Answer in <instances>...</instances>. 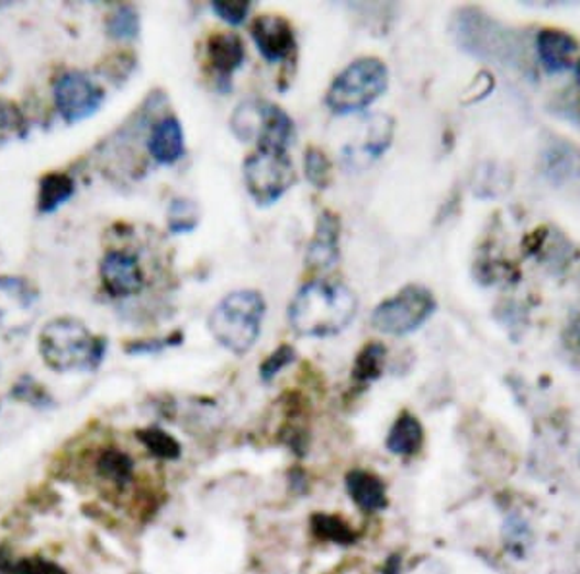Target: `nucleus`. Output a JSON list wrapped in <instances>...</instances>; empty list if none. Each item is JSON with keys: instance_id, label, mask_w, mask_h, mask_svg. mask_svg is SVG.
<instances>
[{"instance_id": "12", "label": "nucleus", "mask_w": 580, "mask_h": 574, "mask_svg": "<svg viewBox=\"0 0 580 574\" xmlns=\"http://www.w3.org/2000/svg\"><path fill=\"white\" fill-rule=\"evenodd\" d=\"M341 218L333 211H323L315 223L314 236L308 244L306 263L312 269H331L338 259Z\"/></svg>"}, {"instance_id": "32", "label": "nucleus", "mask_w": 580, "mask_h": 574, "mask_svg": "<svg viewBox=\"0 0 580 574\" xmlns=\"http://www.w3.org/2000/svg\"><path fill=\"white\" fill-rule=\"evenodd\" d=\"M401 566H403V561H401V555H391L387 559L386 565L381 569V574H401Z\"/></svg>"}, {"instance_id": "21", "label": "nucleus", "mask_w": 580, "mask_h": 574, "mask_svg": "<svg viewBox=\"0 0 580 574\" xmlns=\"http://www.w3.org/2000/svg\"><path fill=\"white\" fill-rule=\"evenodd\" d=\"M387 348L381 342H368L362 350L356 354L355 365H353V380L360 385L379 380L386 365Z\"/></svg>"}, {"instance_id": "10", "label": "nucleus", "mask_w": 580, "mask_h": 574, "mask_svg": "<svg viewBox=\"0 0 580 574\" xmlns=\"http://www.w3.org/2000/svg\"><path fill=\"white\" fill-rule=\"evenodd\" d=\"M101 283L113 299H130L144 289L145 279L142 266L134 254L129 251H107L99 266Z\"/></svg>"}, {"instance_id": "31", "label": "nucleus", "mask_w": 580, "mask_h": 574, "mask_svg": "<svg viewBox=\"0 0 580 574\" xmlns=\"http://www.w3.org/2000/svg\"><path fill=\"white\" fill-rule=\"evenodd\" d=\"M289 482L290 487H292L294 492H299V494H302V492L306 489V476H304V472H302V470H294V472H290Z\"/></svg>"}, {"instance_id": "29", "label": "nucleus", "mask_w": 580, "mask_h": 574, "mask_svg": "<svg viewBox=\"0 0 580 574\" xmlns=\"http://www.w3.org/2000/svg\"><path fill=\"white\" fill-rule=\"evenodd\" d=\"M182 340H185V333L175 331L169 337H163V339L134 340L126 347V352L129 354H157L165 348L182 345Z\"/></svg>"}, {"instance_id": "4", "label": "nucleus", "mask_w": 580, "mask_h": 574, "mask_svg": "<svg viewBox=\"0 0 580 574\" xmlns=\"http://www.w3.org/2000/svg\"><path fill=\"white\" fill-rule=\"evenodd\" d=\"M389 86L386 63L376 57L358 58L331 81L325 105L338 116L360 113L376 103Z\"/></svg>"}, {"instance_id": "8", "label": "nucleus", "mask_w": 580, "mask_h": 574, "mask_svg": "<svg viewBox=\"0 0 580 574\" xmlns=\"http://www.w3.org/2000/svg\"><path fill=\"white\" fill-rule=\"evenodd\" d=\"M55 106L63 121L68 124H78L101 109L105 101V93L89 78L88 74L80 70L66 72L55 81Z\"/></svg>"}, {"instance_id": "23", "label": "nucleus", "mask_w": 580, "mask_h": 574, "mask_svg": "<svg viewBox=\"0 0 580 574\" xmlns=\"http://www.w3.org/2000/svg\"><path fill=\"white\" fill-rule=\"evenodd\" d=\"M200 225V211L198 205L186 200L175 198L169 205V230L172 235H188Z\"/></svg>"}, {"instance_id": "7", "label": "nucleus", "mask_w": 580, "mask_h": 574, "mask_svg": "<svg viewBox=\"0 0 580 574\" xmlns=\"http://www.w3.org/2000/svg\"><path fill=\"white\" fill-rule=\"evenodd\" d=\"M244 182L254 202L271 205L297 184V172L287 151L258 149L244 161Z\"/></svg>"}, {"instance_id": "28", "label": "nucleus", "mask_w": 580, "mask_h": 574, "mask_svg": "<svg viewBox=\"0 0 580 574\" xmlns=\"http://www.w3.org/2000/svg\"><path fill=\"white\" fill-rule=\"evenodd\" d=\"M211 9L226 24L241 25L250 14L252 4L246 0H213Z\"/></svg>"}, {"instance_id": "25", "label": "nucleus", "mask_w": 580, "mask_h": 574, "mask_svg": "<svg viewBox=\"0 0 580 574\" xmlns=\"http://www.w3.org/2000/svg\"><path fill=\"white\" fill-rule=\"evenodd\" d=\"M107 33L113 40H136L137 33H140V16H137L136 10L129 4L114 10L107 20Z\"/></svg>"}, {"instance_id": "2", "label": "nucleus", "mask_w": 580, "mask_h": 574, "mask_svg": "<svg viewBox=\"0 0 580 574\" xmlns=\"http://www.w3.org/2000/svg\"><path fill=\"white\" fill-rule=\"evenodd\" d=\"M40 352L55 372H93L107 352L105 337H97L74 317L48 322L40 335Z\"/></svg>"}, {"instance_id": "18", "label": "nucleus", "mask_w": 580, "mask_h": 574, "mask_svg": "<svg viewBox=\"0 0 580 574\" xmlns=\"http://www.w3.org/2000/svg\"><path fill=\"white\" fill-rule=\"evenodd\" d=\"M76 192V182L66 172H48L40 182L37 210L43 215H51L60 210Z\"/></svg>"}, {"instance_id": "17", "label": "nucleus", "mask_w": 580, "mask_h": 574, "mask_svg": "<svg viewBox=\"0 0 580 574\" xmlns=\"http://www.w3.org/2000/svg\"><path fill=\"white\" fill-rule=\"evenodd\" d=\"M424 446V428L419 418L411 413L397 416L395 424L389 429L387 451L397 457H412Z\"/></svg>"}, {"instance_id": "19", "label": "nucleus", "mask_w": 580, "mask_h": 574, "mask_svg": "<svg viewBox=\"0 0 580 574\" xmlns=\"http://www.w3.org/2000/svg\"><path fill=\"white\" fill-rule=\"evenodd\" d=\"M312 534L322 542L335 543V545H355L358 542V532L348 525L345 518L327 513H315L310 518Z\"/></svg>"}, {"instance_id": "9", "label": "nucleus", "mask_w": 580, "mask_h": 574, "mask_svg": "<svg viewBox=\"0 0 580 574\" xmlns=\"http://www.w3.org/2000/svg\"><path fill=\"white\" fill-rule=\"evenodd\" d=\"M358 126L360 132L356 142H348L343 147V162L350 170H362L379 159L391 146L395 134V122L387 114H370L358 122Z\"/></svg>"}, {"instance_id": "33", "label": "nucleus", "mask_w": 580, "mask_h": 574, "mask_svg": "<svg viewBox=\"0 0 580 574\" xmlns=\"http://www.w3.org/2000/svg\"><path fill=\"white\" fill-rule=\"evenodd\" d=\"M572 70H575V78H577V83H579L580 88V58L575 63V66H572Z\"/></svg>"}, {"instance_id": "11", "label": "nucleus", "mask_w": 580, "mask_h": 574, "mask_svg": "<svg viewBox=\"0 0 580 574\" xmlns=\"http://www.w3.org/2000/svg\"><path fill=\"white\" fill-rule=\"evenodd\" d=\"M250 35L267 63L289 60L297 49L294 30L287 18L274 14L256 18L250 27Z\"/></svg>"}, {"instance_id": "1", "label": "nucleus", "mask_w": 580, "mask_h": 574, "mask_svg": "<svg viewBox=\"0 0 580 574\" xmlns=\"http://www.w3.org/2000/svg\"><path fill=\"white\" fill-rule=\"evenodd\" d=\"M358 312V299L347 284L312 281L289 304V324L300 337L325 339L345 331Z\"/></svg>"}, {"instance_id": "30", "label": "nucleus", "mask_w": 580, "mask_h": 574, "mask_svg": "<svg viewBox=\"0 0 580 574\" xmlns=\"http://www.w3.org/2000/svg\"><path fill=\"white\" fill-rule=\"evenodd\" d=\"M10 571L12 574H68L58 563L45 558L20 559Z\"/></svg>"}, {"instance_id": "27", "label": "nucleus", "mask_w": 580, "mask_h": 574, "mask_svg": "<svg viewBox=\"0 0 580 574\" xmlns=\"http://www.w3.org/2000/svg\"><path fill=\"white\" fill-rule=\"evenodd\" d=\"M297 360V350L290 345H281L279 348H275L274 352L261 362L259 365V378L261 381H274L279 373L287 368V365L292 364Z\"/></svg>"}, {"instance_id": "16", "label": "nucleus", "mask_w": 580, "mask_h": 574, "mask_svg": "<svg viewBox=\"0 0 580 574\" xmlns=\"http://www.w3.org/2000/svg\"><path fill=\"white\" fill-rule=\"evenodd\" d=\"M149 154L159 165H175L185 155V130L177 116H167L155 124L147 142Z\"/></svg>"}, {"instance_id": "13", "label": "nucleus", "mask_w": 580, "mask_h": 574, "mask_svg": "<svg viewBox=\"0 0 580 574\" xmlns=\"http://www.w3.org/2000/svg\"><path fill=\"white\" fill-rule=\"evenodd\" d=\"M536 53L546 72L564 74L575 66L579 43L561 30H542L536 35Z\"/></svg>"}, {"instance_id": "22", "label": "nucleus", "mask_w": 580, "mask_h": 574, "mask_svg": "<svg viewBox=\"0 0 580 574\" xmlns=\"http://www.w3.org/2000/svg\"><path fill=\"white\" fill-rule=\"evenodd\" d=\"M137 439L149 451V454H154V457L163 459V461H177L178 457L182 454V449H180V443H178L177 439L167 434V431H163V429H140Z\"/></svg>"}, {"instance_id": "15", "label": "nucleus", "mask_w": 580, "mask_h": 574, "mask_svg": "<svg viewBox=\"0 0 580 574\" xmlns=\"http://www.w3.org/2000/svg\"><path fill=\"white\" fill-rule=\"evenodd\" d=\"M345 484L350 499L362 513L371 515L387 509L389 502H387L386 484L373 472L362 469L350 470L345 477Z\"/></svg>"}, {"instance_id": "24", "label": "nucleus", "mask_w": 580, "mask_h": 574, "mask_svg": "<svg viewBox=\"0 0 580 574\" xmlns=\"http://www.w3.org/2000/svg\"><path fill=\"white\" fill-rule=\"evenodd\" d=\"M304 172L312 187L325 190L333 182V165L320 147H308L304 154Z\"/></svg>"}, {"instance_id": "3", "label": "nucleus", "mask_w": 580, "mask_h": 574, "mask_svg": "<svg viewBox=\"0 0 580 574\" xmlns=\"http://www.w3.org/2000/svg\"><path fill=\"white\" fill-rule=\"evenodd\" d=\"M266 309L261 292L250 289L234 291L226 294L211 312L208 327L221 347L236 357H244L258 340Z\"/></svg>"}, {"instance_id": "14", "label": "nucleus", "mask_w": 580, "mask_h": 574, "mask_svg": "<svg viewBox=\"0 0 580 574\" xmlns=\"http://www.w3.org/2000/svg\"><path fill=\"white\" fill-rule=\"evenodd\" d=\"M246 58L244 41L236 33L217 32L210 35L208 40V60L211 68L219 76L217 81H225L226 88H231V76H233Z\"/></svg>"}, {"instance_id": "6", "label": "nucleus", "mask_w": 580, "mask_h": 574, "mask_svg": "<svg viewBox=\"0 0 580 574\" xmlns=\"http://www.w3.org/2000/svg\"><path fill=\"white\" fill-rule=\"evenodd\" d=\"M437 302L430 289L422 284H409L395 296L383 300L371 312L370 324L376 331L391 337H404L419 331L434 316Z\"/></svg>"}, {"instance_id": "26", "label": "nucleus", "mask_w": 580, "mask_h": 574, "mask_svg": "<svg viewBox=\"0 0 580 574\" xmlns=\"http://www.w3.org/2000/svg\"><path fill=\"white\" fill-rule=\"evenodd\" d=\"M10 396L20 403H27V405L37 406V408H51L53 406V396L48 395L47 389L27 375L18 381L14 389L10 391Z\"/></svg>"}, {"instance_id": "20", "label": "nucleus", "mask_w": 580, "mask_h": 574, "mask_svg": "<svg viewBox=\"0 0 580 574\" xmlns=\"http://www.w3.org/2000/svg\"><path fill=\"white\" fill-rule=\"evenodd\" d=\"M97 474L116 487H126L134 480V461L121 449H105L97 457Z\"/></svg>"}, {"instance_id": "5", "label": "nucleus", "mask_w": 580, "mask_h": 574, "mask_svg": "<svg viewBox=\"0 0 580 574\" xmlns=\"http://www.w3.org/2000/svg\"><path fill=\"white\" fill-rule=\"evenodd\" d=\"M228 126L242 144H256L258 149L287 151L294 139V122L289 114L264 99L242 101Z\"/></svg>"}]
</instances>
